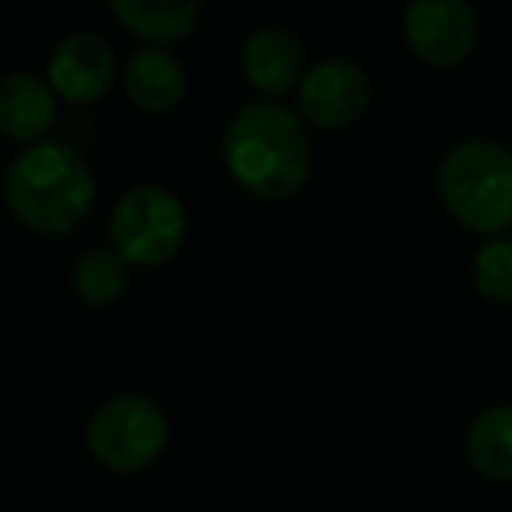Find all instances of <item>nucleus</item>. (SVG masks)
Returning a JSON list of instances; mask_svg holds the SVG:
<instances>
[{"mask_svg":"<svg viewBox=\"0 0 512 512\" xmlns=\"http://www.w3.org/2000/svg\"><path fill=\"white\" fill-rule=\"evenodd\" d=\"M299 109L320 130H344L372 106V78L355 60H323L299 78ZM299 116V120H302Z\"/></svg>","mask_w":512,"mask_h":512,"instance_id":"nucleus-6","label":"nucleus"},{"mask_svg":"<svg viewBox=\"0 0 512 512\" xmlns=\"http://www.w3.org/2000/svg\"><path fill=\"white\" fill-rule=\"evenodd\" d=\"M169 442V425L155 400L123 393L95 411L88 421V449L102 467L116 474H137L162 456Z\"/></svg>","mask_w":512,"mask_h":512,"instance_id":"nucleus-5","label":"nucleus"},{"mask_svg":"<svg viewBox=\"0 0 512 512\" xmlns=\"http://www.w3.org/2000/svg\"><path fill=\"white\" fill-rule=\"evenodd\" d=\"M123 88H127L130 102L144 113H169L183 102L186 95V71L172 53L165 50H137L127 60V71H123Z\"/></svg>","mask_w":512,"mask_h":512,"instance_id":"nucleus-11","label":"nucleus"},{"mask_svg":"<svg viewBox=\"0 0 512 512\" xmlns=\"http://www.w3.org/2000/svg\"><path fill=\"white\" fill-rule=\"evenodd\" d=\"M57 120V99L36 74L0 78V134L11 141H39Z\"/></svg>","mask_w":512,"mask_h":512,"instance_id":"nucleus-10","label":"nucleus"},{"mask_svg":"<svg viewBox=\"0 0 512 512\" xmlns=\"http://www.w3.org/2000/svg\"><path fill=\"white\" fill-rule=\"evenodd\" d=\"M228 176L260 200H288L313 176V141L299 113L253 102L225 130Z\"/></svg>","mask_w":512,"mask_h":512,"instance_id":"nucleus-1","label":"nucleus"},{"mask_svg":"<svg viewBox=\"0 0 512 512\" xmlns=\"http://www.w3.org/2000/svg\"><path fill=\"white\" fill-rule=\"evenodd\" d=\"M109 11L134 36L165 46L190 36L197 18L204 15V4H197V0H113Z\"/></svg>","mask_w":512,"mask_h":512,"instance_id":"nucleus-12","label":"nucleus"},{"mask_svg":"<svg viewBox=\"0 0 512 512\" xmlns=\"http://www.w3.org/2000/svg\"><path fill=\"white\" fill-rule=\"evenodd\" d=\"M404 36L428 67H456L477 43V18L463 0H414L404 15Z\"/></svg>","mask_w":512,"mask_h":512,"instance_id":"nucleus-7","label":"nucleus"},{"mask_svg":"<svg viewBox=\"0 0 512 512\" xmlns=\"http://www.w3.org/2000/svg\"><path fill=\"white\" fill-rule=\"evenodd\" d=\"M474 288L488 302H512V242L505 235H495L484 242L474 256Z\"/></svg>","mask_w":512,"mask_h":512,"instance_id":"nucleus-15","label":"nucleus"},{"mask_svg":"<svg viewBox=\"0 0 512 512\" xmlns=\"http://www.w3.org/2000/svg\"><path fill=\"white\" fill-rule=\"evenodd\" d=\"M113 253L123 264L162 267L183 249L186 207L165 186H134L113 211Z\"/></svg>","mask_w":512,"mask_h":512,"instance_id":"nucleus-4","label":"nucleus"},{"mask_svg":"<svg viewBox=\"0 0 512 512\" xmlns=\"http://www.w3.org/2000/svg\"><path fill=\"white\" fill-rule=\"evenodd\" d=\"M4 197L25 228L67 235L92 211L95 179L71 144H32L11 162Z\"/></svg>","mask_w":512,"mask_h":512,"instance_id":"nucleus-2","label":"nucleus"},{"mask_svg":"<svg viewBox=\"0 0 512 512\" xmlns=\"http://www.w3.org/2000/svg\"><path fill=\"white\" fill-rule=\"evenodd\" d=\"M467 449L470 467L488 481H509L512 477V407L495 404L481 411L467 428Z\"/></svg>","mask_w":512,"mask_h":512,"instance_id":"nucleus-13","label":"nucleus"},{"mask_svg":"<svg viewBox=\"0 0 512 512\" xmlns=\"http://www.w3.org/2000/svg\"><path fill=\"white\" fill-rule=\"evenodd\" d=\"M439 197L463 228L502 235L512 218V155L484 137L460 141L439 165Z\"/></svg>","mask_w":512,"mask_h":512,"instance_id":"nucleus-3","label":"nucleus"},{"mask_svg":"<svg viewBox=\"0 0 512 512\" xmlns=\"http://www.w3.org/2000/svg\"><path fill=\"white\" fill-rule=\"evenodd\" d=\"M113 78V46L102 36H92V32H78V36L64 39L50 57V92H57L60 99L74 102V106L102 99Z\"/></svg>","mask_w":512,"mask_h":512,"instance_id":"nucleus-8","label":"nucleus"},{"mask_svg":"<svg viewBox=\"0 0 512 512\" xmlns=\"http://www.w3.org/2000/svg\"><path fill=\"white\" fill-rule=\"evenodd\" d=\"M74 292L88 306H113L127 292V264L113 249H88L74 264Z\"/></svg>","mask_w":512,"mask_h":512,"instance_id":"nucleus-14","label":"nucleus"},{"mask_svg":"<svg viewBox=\"0 0 512 512\" xmlns=\"http://www.w3.org/2000/svg\"><path fill=\"white\" fill-rule=\"evenodd\" d=\"M242 74L264 95H288L306 74V50L302 39L285 25H264L242 46Z\"/></svg>","mask_w":512,"mask_h":512,"instance_id":"nucleus-9","label":"nucleus"}]
</instances>
